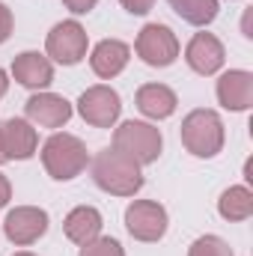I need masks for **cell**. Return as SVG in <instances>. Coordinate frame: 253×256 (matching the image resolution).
I'll list each match as a JSON object with an SVG mask.
<instances>
[{
    "label": "cell",
    "mask_w": 253,
    "mask_h": 256,
    "mask_svg": "<svg viewBox=\"0 0 253 256\" xmlns=\"http://www.w3.org/2000/svg\"><path fill=\"white\" fill-rule=\"evenodd\" d=\"M92 179L102 191L114 194V196H134L143 188V176H140V164L122 155L120 149H102L92 158Z\"/></svg>",
    "instance_id": "obj_1"
},
{
    "label": "cell",
    "mask_w": 253,
    "mask_h": 256,
    "mask_svg": "<svg viewBox=\"0 0 253 256\" xmlns=\"http://www.w3.org/2000/svg\"><path fill=\"white\" fill-rule=\"evenodd\" d=\"M42 164L48 170L51 179L57 182H68L74 176H80L90 164V152L84 146L80 137L74 134H66V131H57L45 140L42 146Z\"/></svg>",
    "instance_id": "obj_2"
},
{
    "label": "cell",
    "mask_w": 253,
    "mask_h": 256,
    "mask_svg": "<svg viewBox=\"0 0 253 256\" xmlns=\"http://www.w3.org/2000/svg\"><path fill=\"white\" fill-rule=\"evenodd\" d=\"M182 143L196 158H214L224 149V122L214 110H190L182 120Z\"/></svg>",
    "instance_id": "obj_3"
},
{
    "label": "cell",
    "mask_w": 253,
    "mask_h": 256,
    "mask_svg": "<svg viewBox=\"0 0 253 256\" xmlns=\"http://www.w3.org/2000/svg\"><path fill=\"white\" fill-rule=\"evenodd\" d=\"M161 131L149 122H137V120H128L114 131V149H120L122 155H128L131 161H137L140 167L143 164H155L158 155H161Z\"/></svg>",
    "instance_id": "obj_4"
},
{
    "label": "cell",
    "mask_w": 253,
    "mask_h": 256,
    "mask_svg": "<svg viewBox=\"0 0 253 256\" xmlns=\"http://www.w3.org/2000/svg\"><path fill=\"white\" fill-rule=\"evenodd\" d=\"M134 48H137V57L143 63L155 66V68L173 66L179 57V39L167 24H146L137 36Z\"/></svg>",
    "instance_id": "obj_5"
},
{
    "label": "cell",
    "mask_w": 253,
    "mask_h": 256,
    "mask_svg": "<svg viewBox=\"0 0 253 256\" xmlns=\"http://www.w3.org/2000/svg\"><path fill=\"white\" fill-rule=\"evenodd\" d=\"M78 114L84 116V122H90L96 128H114L120 114H122L120 92L104 86V84H96L78 98Z\"/></svg>",
    "instance_id": "obj_6"
},
{
    "label": "cell",
    "mask_w": 253,
    "mask_h": 256,
    "mask_svg": "<svg viewBox=\"0 0 253 256\" xmlns=\"http://www.w3.org/2000/svg\"><path fill=\"white\" fill-rule=\"evenodd\" d=\"M126 226L137 242H161L167 232V208L155 200H134L126 208Z\"/></svg>",
    "instance_id": "obj_7"
},
{
    "label": "cell",
    "mask_w": 253,
    "mask_h": 256,
    "mask_svg": "<svg viewBox=\"0 0 253 256\" xmlns=\"http://www.w3.org/2000/svg\"><path fill=\"white\" fill-rule=\"evenodd\" d=\"M86 45H90L86 42V30L78 21H60V24H54L51 33H48V42H45L48 57L60 66L80 63L86 57Z\"/></svg>",
    "instance_id": "obj_8"
},
{
    "label": "cell",
    "mask_w": 253,
    "mask_h": 256,
    "mask_svg": "<svg viewBox=\"0 0 253 256\" xmlns=\"http://www.w3.org/2000/svg\"><path fill=\"white\" fill-rule=\"evenodd\" d=\"M3 232L12 244L27 248L33 242H39L48 232V212L39 206H18L6 214L3 220Z\"/></svg>",
    "instance_id": "obj_9"
},
{
    "label": "cell",
    "mask_w": 253,
    "mask_h": 256,
    "mask_svg": "<svg viewBox=\"0 0 253 256\" xmlns=\"http://www.w3.org/2000/svg\"><path fill=\"white\" fill-rule=\"evenodd\" d=\"M24 114H27V122H33V126L63 128L72 120V104L57 92H36L27 98Z\"/></svg>",
    "instance_id": "obj_10"
},
{
    "label": "cell",
    "mask_w": 253,
    "mask_h": 256,
    "mask_svg": "<svg viewBox=\"0 0 253 256\" xmlns=\"http://www.w3.org/2000/svg\"><path fill=\"white\" fill-rule=\"evenodd\" d=\"M0 143L6 161H27L39 146V134L27 120H6L0 126Z\"/></svg>",
    "instance_id": "obj_11"
},
{
    "label": "cell",
    "mask_w": 253,
    "mask_h": 256,
    "mask_svg": "<svg viewBox=\"0 0 253 256\" xmlns=\"http://www.w3.org/2000/svg\"><path fill=\"white\" fill-rule=\"evenodd\" d=\"M218 102L226 110H248L253 104V74L244 68H230L218 80Z\"/></svg>",
    "instance_id": "obj_12"
},
{
    "label": "cell",
    "mask_w": 253,
    "mask_h": 256,
    "mask_svg": "<svg viewBox=\"0 0 253 256\" xmlns=\"http://www.w3.org/2000/svg\"><path fill=\"white\" fill-rule=\"evenodd\" d=\"M185 60H188V66L196 74H214V72L224 66L226 54H224V45H220L218 36H212V33H196L188 42V48H185Z\"/></svg>",
    "instance_id": "obj_13"
},
{
    "label": "cell",
    "mask_w": 253,
    "mask_h": 256,
    "mask_svg": "<svg viewBox=\"0 0 253 256\" xmlns=\"http://www.w3.org/2000/svg\"><path fill=\"white\" fill-rule=\"evenodd\" d=\"M12 78L21 84V86H30V90H45L51 80H54V66L45 54L39 51H24L12 60Z\"/></svg>",
    "instance_id": "obj_14"
},
{
    "label": "cell",
    "mask_w": 253,
    "mask_h": 256,
    "mask_svg": "<svg viewBox=\"0 0 253 256\" xmlns=\"http://www.w3.org/2000/svg\"><path fill=\"white\" fill-rule=\"evenodd\" d=\"M128 57H131V48L120 39H102L96 48H92V57H90V66L98 78L110 80L116 78L122 68L128 66Z\"/></svg>",
    "instance_id": "obj_15"
},
{
    "label": "cell",
    "mask_w": 253,
    "mask_h": 256,
    "mask_svg": "<svg viewBox=\"0 0 253 256\" xmlns=\"http://www.w3.org/2000/svg\"><path fill=\"white\" fill-rule=\"evenodd\" d=\"M102 226H104V220H102L98 208H92V206H78V208H72L63 220L66 238L74 242V244H86V242L98 238V236H102Z\"/></svg>",
    "instance_id": "obj_16"
},
{
    "label": "cell",
    "mask_w": 253,
    "mask_h": 256,
    "mask_svg": "<svg viewBox=\"0 0 253 256\" xmlns=\"http://www.w3.org/2000/svg\"><path fill=\"white\" fill-rule=\"evenodd\" d=\"M176 104H179L176 92L170 86H164V84H143L137 90V108L149 120H167V116H173Z\"/></svg>",
    "instance_id": "obj_17"
},
{
    "label": "cell",
    "mask_w": 253,
    "mask_h": 256,
    "mask_svg": "<svg viewBox=\"0 0 253 256\" xmlns=\"http://www.w3.org/2000/svg\"><path fill=\"white\" fill-rule=\"evenodd\" d=\"M218 212L224 220L230 224H238V220H248L253 214V194L244 188V185H232L220 194L218 200Z\"/></svg>",
    "instance_id": "obj_18"
},
{
    "label": "cell",
    "mask_w": 253,
    "mask_h": 256,
    "mask_svg": "<svg viewBox=\"0 0 253 256\" xmlns=\"http://www.w3.org/2000/svg\"><path fill=\"white\" fill-rule=\"evenodd\" d=\"M170 9L194 27H206L218 18V0H167Z\"/></svg>",
    "instance_id": "obj_19"
},
{
    "label": "cell",
    "mask_w": 253,
    "mask_h": 256,
    "mask_svg": "<svg viewBox=\"0 0 253 256\" xmlns=\"http://www.w3.org/2000/svg\"><path fill=\"white\" fill-rule=\"evenodd\" d=\"M188 256H232V248L220 236H202L190 244Z\"/></svg>",
    "instance_id": "obj_20"
},
{
    "label": "cell",
    "mask_w": 253,
    "mask_h": 256,
    "mask_svg": "<svg viewBox=\"0 0 253 256\" xmlns=\"http://www.w3.org/2000/svg\"><path fill=\"white\" fill-rule=\"evenodd\" d=\"M80 256H126L122 244L116 238H92L86 244H80Z\"/></svg>",
    "instance_id": "obj_21"
},
{
    "label": "cell",
    "mask_w": 253,
    "mask_h": 256,
    "mask_svg": "<svg viewBox=\"0 0 253 256\" xmlns=\"http://www.w3.org/2000/svg\"><path fill=\"white\" fill-rule=\"evenodd\" d=\"M12 36V9L6 3H0V45Z\"/></svg>",
    "instance_id": "obj_22"
},
{
    "label": "cell",
    "mask_w": 253,
    "mask_h": 256,
    "mask_svg": "<svg viewBox=\"0 0 253 256\" xmlns=\"http://www.w3.org/2000/svg\"><path fill=\"white\" fill-rule=\"evenodd\" d=\"M66 3V9L68 12H74V15H86V12H92L96 9V3L98 0H63Z\"/></svg>",
    "instance_id": "obj_23"
},
{
    "label": "cell",
    "mask_w": 253,
    "mask_h": 256,
    "mask_svg": "<svg viewBox=\"0 0 253 256\" xmlns=\"http://www.w3.org/2000/svg\"><path fill=\"white\" fill-rule=\"evenodd\" d=\"M120 3L126 6L131 15H146V12L155 6V0H120Z\"/></svg>",
    "instance_id": "obj_24"
},
{
    "label": "cell",
    "mask_w": 253,
    "mask_h": 256,
    "mask_svg": "<svg viewBox=\"0 0 253 256\" xmlns=\"http://www.w3.org/2000/svg\"><path fill=\"white\" fill-rule=\"evenodd\" d=\"M9 196H12V185H9V179L0 173V206H6V202H9Z\"/></svg>",
    "instance_id": "obj_25"
},
{
    "label": "cell",
    "mask_w": 253,
    "mask_h": 256,
    "mask_svg": "<svg viewBox=\"0 0 253 256\" xmlns=\"http://www.w3.org/2000/svg\"><path fill=\"white\" fill-rule=\"evenodd\" d=\"M6 90H9V78H6V72L0 68V96H3Z\"/></svg>",
    "instance_id": "obj_26"
},
{
    "label": "cell",
    "mask_w": 253,
    "mask_h": 256,
    "mask_svg": "<svg viewBox=\"0 0 253 256\" xmlns=\"http://www.w3.org/2000/svg\"><path fill=\"white\" fill-rule=\"evenodd\" d=\"M12 256H36V254H30V250H21V254H12Z\"/></svg>",
    "instance_id": "obj_27"
},
{
    "label": "cell",
    "mask_w": 253,
    "mask_h": 256,
    "mask_svg": "<svg viewBox=\"0 0 253 256\" xmlns=\"http://www.w3.org/2000/svg\"><path fill=\"white\" fill-rule=\"evenodd\" d=\"M3 161H6V155H3V143H0V164H3Z\"/></svg>",
    "instance_id": "obj_28"
}]
</instances>
